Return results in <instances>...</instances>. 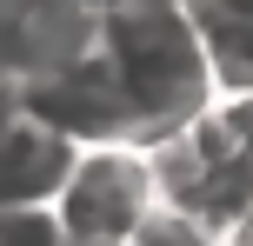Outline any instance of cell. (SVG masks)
Segmentation results:
<instances>
[{"instance_id":"6da1fadb","label":"cell","mask_w":253,"mask_h":246,"mask_svg":"<svg viewBox=\"0 0 253 246\" xmlns=\"http://www.w3.org/2000/svg\"><path fill=\"white\" fill-rule=\"evenodd\" d=\"M93 53L114 73L133 140L187 127L213 100V67L200 47V20L180 0H114L93 20Z\"/></svg>"},{"instance_id":"7a4b0ae2","label":"cell","mask_w":253,"mask_h":246,"mask_svg":"<svg viewBox=\"0 0 253 246\" xmlns=\"http://www.w3.org/2000/svg\"><path fill=\"white\" fill-rule=\"evenodd\" d=\"M67 240H100V246H126L140 220L160 207L153 193V167L140 140H100V146H74L60 193L47 200Z\"/></svg>"},{"instance_id":"3957f363","label":"cell","mask_w":253,"mask_h":246,"mask_svg":"<svg viewBox=\"0 0 253 246\" xmlns=\"http://www.w3.org/2000/svg\"><path fill=\"white\" fill-rule=\"evenodd\" d=\"M20 113L40 120L53 140L67 146H100V140H133L126 127V106H120V87L114 73L100 67V53H80V60L53 67L40 80H20Z\"/></svg>"},{"instance_id":"277c9868","label":"cell","mask_w":253,"mask_h":246,"mask_svg":"<svg viewBox=\"0 0 253 246\" xmlns=\"http://www.w3.org/2000/svg\"><path fill=\"white\" fill-rule=\"evenodd\" d=\"M67 167H74V146L53 140L40 120L27 113L0 120V207H47Z\"/></svg>"},{"instance_id":"5b68a950","label":"cell","mask_w":253,"mask_h":246,"mask_svg":"<svg viewBox=\"0 0 253 246\" xmlns=\"http://www.w3.org/2000/svg\"><path fill=\"white\" fill-rule=\"evenodd\" d=\"M200 20V47L213 67V93L253 87V20H227V13H193Z\"/></svg>"},{"instance_id":"8992f818","label":"cell","mask_w":253,"mask_h":246,"mask_svg":"<svg viewBox=\"0 0 253 246\" xmlns=\"http://www.w3.org/2000/svg\"><path fill=\"white\" fill-rule=\"evenodd\" d=\"M126 246H220V233L207 220H193V213H180V207H153L126 233Z\"/></svg>"},{"instance_id":"52a82bcc","label":"cell","mask_w":253,"mask_h":246,"mask_svg":"<svg viewBox=\"0 0 253 246\" xmlns=\"http://www.w3.org/2000/svg\"><path fill=\"white\" fill-rule=\"evenodd\" d=\"M0 246H67L53 207H0Z\"/></svg>"},{"instance_id":"ba28073f","label":"cell","mask_w":253,"mask_h":246,"mask_svg":"<svg viewBox=\"0 0 253 246\" xmlns=\"http://www.w3.org/2000/svg\"><path fill=\"white\" fill-rule=\"evenodd\" d=\"M207 113H213V127L233 140V153L253 160V87H240V93H213V100H207Z\"/></svg>"},{"instance_id":"9c48e42d","label":"cell","mask_w":253,"mask_h":246,"mask_svg":"<svg viewBox=\"0 0 253 246\" xmlns=\"http://www.w3.org/2000/svg\"><path fill=\"white\" fill-rule=\"evenodd\" d=\"M193 13H227V20H253V0H193Z\"/></svg>"},{"instance_id":"30bf717a","label":"cell","mask_w":253,"mask_h":246,"mask_svg":"<svg viewBox=\"0 0 253 246\" xmlns=\"http://www.w3.org/2000/svg\"><path fill=\"white\" fill-rule=\"evenodd\" d=\"M220 246H253V207L240 213V220H227V226H220Z\"/></svg>"},{"instance_id":"8fae6325","label":"cell","mask_w":253,"mask_h":246,"mask_svg":"<svg viewBox=\"0 0 253 246\" xmlns=\"http://www.w3.org/2000/svg\"><path fill=\"white\" fill-rule=\"evenodd\" d=\"M13 113H20V87L0 73V120H13Z\"/></svg>"},{"instance_id":"7c38bea8","label":"cell","mask_w":253,"mask_h":246,"mask_svg":"<svg viewBox=\"0 0 253 246\" xmlns=\"http://www.w3.org/2000/svg\"><path fill=\"white\" fill-rule=\"evenodd\" d=\"M67 246H100V240H67Z\"/></svg>"}]
</instances>
